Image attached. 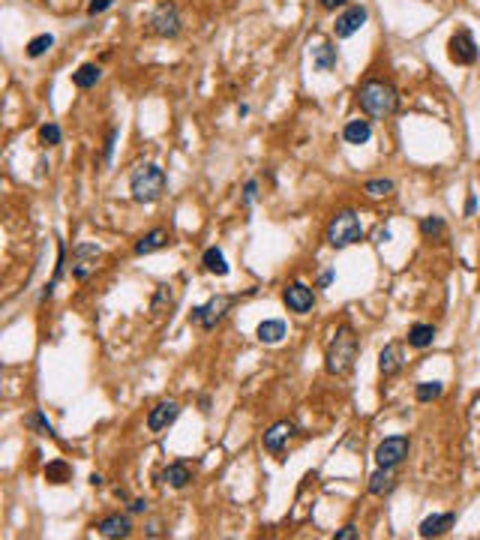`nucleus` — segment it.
Returning a JSON list of instances; mask_svg holds the SVG:
<instances>
[{
	"label": "nucleus",
	"mask_w": 480,
	"mask_h": 540,
	"mask_svg": "<svg viewBox=\"0 0 480 540\" xmlns=\"http://www.w3.org/2000/svg\"><path fill=\"white\" fill-rule=\"evenodd\" d=\"M283 300L285 306L292 312L297 315H306V312H312V306H315V294H312V288L310 285H303V282H292L283 291Z\"/></svg>",
	"instance_id": "nucleus-10"
},
{
	"label": "nucleus",
	"mask_w": 480,
	"mask_h": 540,
	"mask_svg": "<svg viewBox=\"0 0 480 540\" xmlns=\"http://www.w3.org/2000/svg\"><path fill=\"white\" fill-rule=\"evenodd\" d=\"M90 486H103V477H99V474H90Z\"/></svg>",
	"instance_id": "nucleus-43"
},
{
	"label": "nucleus",
	"mask_w": 480,
	"mask_h": 540,
	"mask_svg": "<svg viewBox=\"0 0 480 540\" xmlns=\"http://www.w3.org/2000/svg\"><path fill=\"white\" fill-rule=\"evenodd\" d=\"M456 522V513H432L420 522V537H441L445 531L454 528Z\"/></svg>",
	"instance_id": "nucleus-14"
},
{
	"label": "nucleus",
	"mask_w": 480,
	"mask_h": 540,
	"mask_svg": "<svg viewBox=\"0 0 480 540\" xmlns=\"http://www.w3.org/2000/svg\"><path fill=\"white\" fill-rule=\"evenodd\" d=\"M168 243H171V234L166 228H153L135 243V255H150V252H157V249H166Z\"/></svg>",
	"instance_id": "nucleus-15"
},
{
	"label": "nucleus",
	"mask_w": 480,
	"mask_h": 540,
	"mask_svg": "<svg viewBox=\"0 0 480 540\" xmlns=\"http://www.w3.org/2000/svg\"><path fill=\"white\" fill-rule=\"evenodd\" d=\"M175 303V294H171V285H159L157 288V294H153V303H150V312L153 315H162V309L166 306Z\"/></svg>",
	"instance_id": "nucleus-30"
},
{
	"label": "nucleus",
	"mask_w": 480,
	"mask_h": 540,
	"mask_svg": "<svg viewBox=\"0 0 480 540\" xmlns=\"http://www.w3.org/2000/svg\"><path fill=\"white\" fill-rule=\"evenodd\" d=\"M357 102L360 108L369 114V117H391L396 111V102H400V96H396L393 84H387V81H364L357 90Z\"/></svg>",
	"instance_id": "nucleus-2"
},
{
	"label": "nucleus",
	"mask_w": 480,
	"mask_h": 540,
	"mask_svg": "<svg viewBox=\"0 0 480 540\" xmlns=\"http://www.w3.org/2000/svg\"><path fill=\"white\" fill-rule=\"evenodd\" d=\"M357 537H360V531L355 525H346L342 531H337V534H333V540H357Z\"/></svg>",
	"instance_id": "nucleus-36"
},
{
	"label": "nucleus",
	"mask_w": 480,
	"mask_h": 540,
	"mask_svg": "<svg viewBox=\"0 0 480 540\" xmlns=\"http://www.w3.org/2000/svg\"><path fill=\"white\" fill-rule=\"evenodd\" d=\"M312 63H315V69H319V72H330L333 66H337V48H333L330 42H321L319 48H315Z\"/></svg>",
	"instance_id": "nucleus-24"
},
{
	"label": "nucleus",
	"mask_w": 480,
	"mask_h": 540,
	"mask_svg": "<svg viewBox=\"0 0 480 540\" xmlns=\"http://www.w3.org/2000/svg\"><path fill=\"white\" fill-rule=\"evenodd\" d=\"M342 3H346V0H321L324 9H337V6H342Z\"/></svg>",
	"instance_id": "nucleus-42"
},
{
	"label": "nucleus",
	"mask_w": 480,
	"mask_h": 540,
	"mask_svg": "<svg viewBox=\"0 0 480 540\" xmlns=\"http://www.w3.org/2000/svg\"><path fill=\"white\" fill-rule=\"evenodd\" d=\"M441 393H445V384L441 381H420L414 387V396H418L420 402H432V399H438Z\"/></svg>",
	"instance_id": "nucleus-28"
},
{
	"label": "nucleus",
	"mask_w": 480,
	"mask_h": 540,
	"mask_svg": "<svg viewBox=\"0 0 480 540\" xmlns=\"http://www.w3.org/2000/svg\"><path fill=\"white\" fill-rule=\"evenodd\" d=\"M99 78H103V72H99L96 63H85V66H78V72H72V84H75L78 90L96 87Z\"/></svg>",
	"instance_id": "nucleus-21"
},
{
	"label": "nucleus",
	"mask_w": 480,
	"mask_h": 540,
	"mask_svg": "<svg viewBox=\"0 0 480 540\" xmlns=\"http://www.w3.org/2000/svg\"><path fill=\"white\" fill-rule=\"evenodd\" d=\"M114 141H117V129L108 132V141H105V162L112 159V150H114Z\"/></svg>",
	"instance_id": "nucleus-37"
},
{
	"label": "nucleus",
	"mask_w": 480,
	"mask_h": 540,
	"mask_svg": "<svg viewBox=\"0 0 480 540\" xmlns=\"http://www.w3.org/2000/svg\"><path fill=\"white\" fill-rule=\"evenodd\" d=\"M150 30L162 36V39H175L180 33V9L171 3V0H162V3L150 12Z\"/></svg>",
	"instance_id": "nucleus-6"
},
{
	"label": "nucleus",
	"mask_w": 480,
	"mask_h": 540,
	"mask_svg": "<svg viewBox=\"0 0 480 540\" xmlns=\"http://www.w3.org/2000/svg\"><path fill=\"white\" fill-rule=\"evenodd\" d=\"M342 138H346L348 144H366L369 138H373V123L355 117V120L346 123V129H342Z\"/></svg>",
	"instance_id": "nucleus-17"
},
{
	"label": "nucleus",
	"mask_w": 480,
	"mask_h": 540,
	"mask_svg": "<svg viewBox=\"0 0 480 540\" xmlns=\"http://www.w3.org/2000/svg\"><path fill=\"white\" fill-rule=\"evenodd\" d=\"M114 0H90L87 3V15H99V12H105L108 6H112Z\"/></svg>",
	"instance_id": "nucleus-35"
},
{
	"label": "nucleus",
	"mask_w": 480,
	"mask_h": 540,
	"mask_svg": "<svg viewBox=\"0 0 480 540\" xmlns=\"http://www.w3.org/2000/svg\"><path fill=\"white\" fill-rule=\"evenodd\" d=\"M294 423H288V420H279V423H274L267 432H265V450L267 453H283L285 450V444L294 438Z\"/></svg>",
	"instance_id": "nucleus-12"
},
{
	"label": "nucleus",
	"mask_w": 480,
	"mask_h": 540,
	"mask_svg": "<svg viewBox=\"0 0 480 540\" xmlns=\"http://www.w3.org/2000/svg\"><path fill=\"white\" fill-rule=\"evenodd\" d=\"M231 303H234V297H229V294H216V297H211L207 303L195 306V309L189 312V324H195V327H202V330H213L216 324L225 318V312L231 309Z\"/></svg>",
	"instance_id": "nucleus-5"
},
{
	"label": "nucleus",
	"mask_w": 480,
	"mask_h": 540,
	"mask_svg": "<svg viewBox=\"0 0 480 540\" xmlns=\"http://www.w3.org/2000/svg\"><path fill=\"white\" fill-rule=\"evenodd\" d=\"M360 237H364V225H360L355 210H339L328 225V243L333 249H346Z\"/></svg>",
	"instance_id": "nucleus-4"
},
{
	"label": "nucleus",
	"mask_w": 480,
	"mask_h": 540,
	"mask_svg": "<svg viewBox=\"0 0 480 540\" xmlns=\"http://www.w3.org/2000/svg\"><path fill=\"white\" fill-rule=\"evenodd\" d=\"M436 342V327L432 324H414L409 330V345L411 348H429Z\"/></svg>",
	"instance_id": "nucleus-23"
},
{
	"label": "nucleus",
	"mask_w": 480,
	"mask_h": 540,
	"mask_svg": "<svg viewBox=\"0 0 480 540\" xmlns=\"http://www.w3.org/2000/svg\"><path fill=\"white\" fill-rule=\"evenodd\" d=\"M474 210H477V198L468 195V201H465V216H474Z\"/></svg>",
	"instance_id": "nucleus-40"
},
{
	"label": "nucleus",
	"mask_w": 480,
	"mask_h": 540,
	"mask_svg": "<svg viewBox=\"0 0 480 540\" xmlns=\"http://www.w3.org/2000/svg\"><path fill=\"white\" fill-rule=\"evenodd\" d=\"M66 474H69V468L63 462H51L48 468H45V477H48L51 483H63V480H66Z\"/></svg>",
	"instance_id": "nucleus-33"
},
{
	"label": "nucleus",
	"mask_w": 480,
	"mask_h": 540,
	"mask_svg": "<svg viewBox=\"0 0 480 540\" xmlns=\"http://www.w3.org/2000/svg\"><path fill=\"white\" fill-rule=\"evenodd\" d=\"M39 138H42V144H48V147H54V144H60V126L57 123H45V126H39Z\"/></svg>",
	"instance_id": "nucleus-32"
},
{
	"label": "nucleus",
	"mask_w": 480,
	"mask_h": 540,
	"mask_svg": "<svg viewBox=\"0 0 480 540\" xmlns=\"http://www.w3.org/2000/svg\"><path fill=\"white\" fill-rule=\"evenodd\" d=\"M366 18H369L366 6H348L346 12L337 18V39H348V36H355L360 27L366 24Z\"/></svg>",
	"instance_id": "nucleus-11"
},
{
	"label": "nucleus",
	"mask_w": 480,
	"mask_h": 540,
	"mask_svg": "<svg viewBox=\"0 0 480 540\" xmlns=\"http://www.w3.org/2000/svg\"><path fill=\"white\" fill-rule=\"evenodd\" d=\"M333 282V270H324V273L319 276V288H328Z\"/></svg>",
	"instance_id": "nucleus-39"
},
{
	"label": "nucleus",
	"mask_w": 480,
	"mask_h": 540,
	"mask_svg": "<svg viewBox=\"0 0 480 540\" xmlns=\"http://www.w3.org/2000/svg\"><path fill=\"white\" fill-rule=\"evenodd\" d=\"M24 426L30 429V432H36V435H48V438H54V426L48 423V417H45L42 411L24 414Z\"/></svg>",
	"instance_id": "nucleus-26"
},
{
	"label": "nucleus",
	"mask_w": 480,
	"mask_h": 540,
	"mask_svg": "<svg viewBox=\"0 0 480 540\" xmlns=\"http://www.w3.org/2000/svg\"><path fill=\"white\" fill-rule=\"evenodd\" d=\"M393 486H396V471H393V468L378 465V471L369 477V492H373V495H387V492H393Z\"/></svg>",
	"instance_id": "nucleus-18"
},
{
	"label": "nucleus",
	"mask_w": 480,
	"mask_h": 540,
	"mask_svg": "<svg viewBox=\"0 0 480 540\" xmlns=\"http://www.w3.org/2000/svg\"><path fill=\"white\" fill-rule=\"evenodd\" d=\"M256 336H258V342H265V345H276V342H283V336H285V321H276V318L261 321Z\"/></svg>",
	"instance_id": "nucleus-20"
},
{
	"label": "nucleus",
	"mask_w": 480,
	"mask_h": 540,
	"mask_svg": "<svg viewBox=\"0 0 480 540\" xmlns=\"http://www.w3.org/2000/svg\"><path fill=\"white\" fill-rule=\"evenodd\" d=\"M177 414H180V405L177 402H159V405H153L150 414H148V429L150 432H162V429H168L171 423L177 420Z\"/></svg>",
	"instance_id": "nucleus-13"
},
{
	"label": "nucleus",
	"mask_w": 480,
	"mask_h": 540,
	"mask_svg": "<svg viewBox=\"0 0 480 540\" xmlns=\"http://www.w3.org/2000/svg\"><path fill=\"white\" fill-rule=\"evenodd\" d=\"M364 192H366L369 198H384V195H391V192H393V180H387V177L369 180V183L364 186Z\"/></svg>",
	"instance_id": "nucleus-31"
},
{
	"label": "nucleus",
	"mask_w": 480,
	"mask_h": 540,
	"mask_svg": "<svg viewBox=\"0 0 480 540\" xmlns=\"http://www.w3.org/2000/svg\"><path fill=\"white\" fill-rule=\"evenodd\" d=\"M447 54H450V60H454V63H459V66H472V63L477 60L474 36L468 30H456L454 36H450V42H447Z\"/></svg>",
	"instance_id": "nucleus-9"
},
{
	"label": "nucleus",
	"mask_w": 480,
	"mask_h": 540,
	"mask_svg": "<svg viewBox=\"0 0 480 540\" xmlns=\"http://www.w3.org/2000/svg\"><path fill=\"white\" fill-rule=\"evenodd\" d=\"M54 45V36L51 33H39V36H33L30 42H27V57H42L45 51H48Z\"/></svg>",
	"instance_id": "nucleus-29"
},
{
	"label": "nucleus",
	"mask_w": 480,
	"mask_h": 540,
	"mask_svg": "<svg viewBox=\"0 0 480 540\" xmlns=\"http://www.w3.org/2000/svg\"><path fill=\"white\" fill-rule=\"evenodd\" d=\"M357 351H360V345H357V336L351 333V327H339L328 345V354H324L328 372L330 375L351 372V366H355V360H357Z\"/></svg>",
	"instance_id": "nucleus-1"
},
{
	"label": "nucleus",
	"mask_w": 480,
	"mask_h": 540,
	"mask_svg": "<svg viewBox=\"0 0 480 540\" xmlns=\"http://www.w3.org/2000/svg\"><path fill=\"white\" fill-rule=\"evenodd\" d=\"M378 369L382 375H396L402 369V348L400 345H384L378 354Z\"/></svg>",
	"instance_id": "nucleus-19"
},
{
	"label": "nucleus",
	"mask_w": 480,
	"mask_h": 540,
	"mask_svg": "<svg viewBox=\"0 0 480 540\" xmlns=\"http://www.w3.org/2000/svg\"><path fill=\"white\" fill-rule=\"evenodd\" d=\"M391 237H393V234H391V228H378V234H375V240H378V243H387Z\"/></svg>",
	"instance_id": "nucleus-41"
},
{
	"label": "nucleus",
	"mask_w": 480,
	"mask_h": 540,
	"mask_svg": "<svg viewBox=\"0 0 480 540\" xmlns=\"http://www.w3.org/2000/svg\"><path fill=\"white\" fill-rule=\"evenodd\" d=\"M130 192H132V198L139 204L159 201L162 192H166V171H162L159 165H153V162L139 165L132 171V177H130Z\"/></svg>",
	"instance_id": "nucleus-3"
},
{
	"label": "nucleus",
	"mask_w": 480,
	"mask_h": 540,
	"mask_svg": "<svg viewBox=\"0 0 480 540\" xmlns=\"http://www.w3.org/2000/svg\"><path fill=\"white\" fill-rule=\"evenodd\" d=\"M256 195H258V180H247V189H243V207H249L252 201H256Z\"/></svg>",
	"instance_id": "nucleus-34"
},
{
	"label": "nucleus",
	"mask_w": 480,
	"mask_h": 540,
	"mask_svg": "<svg viewBox=\"0 0 480 540\" xmlns=\"http://www.w3.org/2000/svg\"><path fill=\"white\" fill-rule=\"evenodd\" d=\"M130 510H132V513H144V510H148V501H144V498H135V501H130Z\"/></svg>",
	"instance_id": "nucleus-38"
},
{
	"label": "nucleus",
	"mask_w": 480,
	"mask_h": 540,
	"mask_svg": "<svg viewBox=\"0 0 480 540\" xmlns=\"http://www.w3.org/2000/svg\"><path fill=\"white\" fill-rule=\"evenodd\" d=\"M202 264H204V270H207V273H216V276H225V273H229V264H225V255H222V249H216V246H211V249L204 252Z\"/></svg>",
	"instance_id": "nucleus-25"
},
{
	"label": "nucleus",
	"mask_w": 480,
	"mask_h": 540,
	"mask_svg": "<svg viewBox=\"0 0 480 540\" xmlns=\"http://www.w3.org/2000/svg\"><path fill=\"white\" fill-rule=\"evenodd\" d=\"M162 480L168 486H175V489H184V486L193 480V471H189V465H184V462H171L166 471H162Z\"/></svg>",
	"instance_id": "nucleus-22"
},
{
	"label": "nucleus",
	"mask_w": 480,
	"mask_h": 540,
	"mask_svg": "<svg viewBox=\"0 0 480 540\" xmlns=\"http://www.w3.org/2000/svg\"><path fill=\"white\" fill-rule=\"evenodd\" d=\"M409 438L405 435H391V438H384L382 444L375 447V462L378 465H384V468H396L402 462L405 456H409Z\"/></svg>",
	"instance_id": "nucleus-8"
},
{
	"label": "nucleus",
	"mask_w": 480,
	"mask_h": 540,
	"mask_svg": "<svg viewBox=\"0 0 480 540\" xmlns=\"http://www.w3.org/2000/svg\"><path fill=\"white\" fill-rule=\"evenodd\" d=\"M96 528H99V534H103V537H130L132 534L130 516H121V513H112V516H105Z\"/></svg>",
	"instance_id": "nucleus-16"
},
{
	"label": "nucleus",
	"mask_w": 480,
	"mask_h": 540,
	"mask_svg": "<svg viewBox=\"0 0 480 540\" xmlns=\"http://www.w3.org/2000/svg\"><path fill=\"white\" fill-rule=\"evenodd\" d=\"M420 234L427 240H438L441 234H445V219H441V216H423V219H420Z\"/></svg>",
	"instance_id": "nucleus-27"
},
{
	"label": "nucleus",
	"mask_w": 480,
	"mask_h": 540,
	"mask_svg": "<svg viewBox=\"0 0 480 540\" xmlns=\"http://www.w3.org/2000/svg\"><path fill=\"white\" fill-rule=\"evenodd\" d=\"M99 258H103V249H99L96 243H78V246L72 249V276H75L78 282H85V279L99 267Z\"/></svg>",
	"instance_id": "nucleus-7"
}]
</instances>
